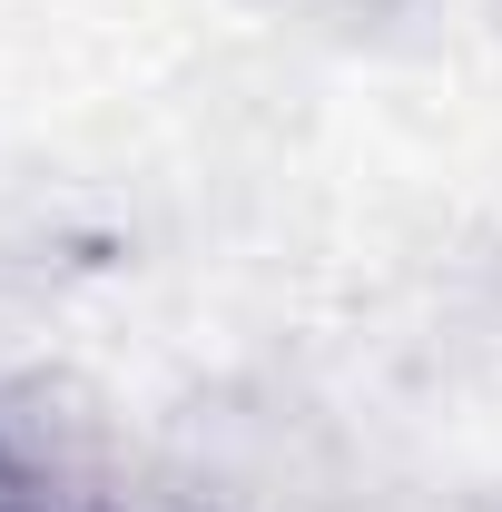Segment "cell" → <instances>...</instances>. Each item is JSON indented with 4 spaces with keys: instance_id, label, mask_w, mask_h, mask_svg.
I'll list each match as a JSON object with an SVG mask.
<instances>
[{
    "instance_id": "6da1fadb",
    "label": "cell",
    "mask_w": 502,
    "mask_h": 512,
    "mask_svg": "<svg viewBox=\"0 0 502 512\" xmlns=\"http://www.w3.org/2000/svg\"><path fill=\"white\" fill-rule=\"evenodd\" d=\"M0 512H197V503L119 493L50 434V414H0Z\"/></svg>"
}]
</instances>
